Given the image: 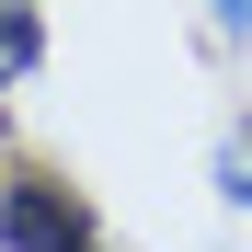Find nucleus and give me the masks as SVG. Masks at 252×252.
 <instances>
[{
  "mask_svg": "<svg viewBox=\"0 0 252 252\" xmlns=\"http://www.w3.org/2000/svg\"><path fill=\"white\" fill-rule=\"evenodd\" d=\"M34 58H46V12H34V0H0V92H12Z\"/></svg>",
  "mask_w": 252,
  "mask_h": 252,
  "instance_id": "f03ea898",
  "label": "nucleus"
},
{
  "mask_svg": "<svg viewBox=\"0 0 252 252\" xmlns=\"http://www.w3.org/2000/svg\"><path fill=\"white\" fill-rule=\"evenodd\" d=\"M0 252H103V229L58 172H0Z\"/></svg>",
  "mask_w": 252,
  "mask_h": 252,
  "instance_id": "f257e3e1",
  "label": "nucleus"
},
{
  "mask_svg": "<svg viewBox=\"0 0 252 252\" xmlns=\"http://www.w3.org/2000/svg\"><path fill=\"white\" fill-rule=\"evenodd\" d=\"M218 195H229V206H252V138H229V149H218Z\"/></svg>",
  "mask_w": 252,
  "mask_h": 252,
  "instance_id": "7ed1b4c3",
  "label": "nucleus"
},
{
  "mask_svg": "<svg viewBox=\"0 0 252 252\" xmlns=\"http://www.w3.org/2000/svg\"><path fill=\"white\" fill-rule=\"evenodd\" d=\"M218 34H252V0H218Z\"/></svg>",
  "mask_w": 252,
  "mask_h": 252,
  "instance_id": "20e7f679",
  "label": "nucleus"
}]
</instances>
